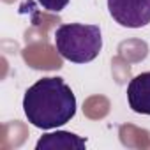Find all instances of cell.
Instances as JSON below:
<instances>
[{
	"label": "cell",
	"mask_w": 150,
	"mask_h": 150,
	"mask_svg": "<svg viewBox=\"0 0 150 150\" xmlns=\"http://www.w3.org/2000/svg\"><path fill=\"white\" fill-rule=\"evenodd\" d=\"M23 111L34 127L57 129L76 115V97L62 78H42L25 92Z\"/></svg>",
	"instance_id": "obj_1"
},
{
	"label": "cell",
	"mask_w": 150,
	"mask_h": 150,
	"mask_svg": "<svg viewBox=\"0 0 150 150\" xmlns=\"http://www.w3.org/2000/svg\"><path fill=\"white\" fill-rule=\"evenodd\" d=\"M55 46L62 58L74 64H88L103 50L99 25L65 23L55 32Z\"/></svg>",
	"instance_id": "obj_2"
},
{
	"label": "cell",
	"mask_w": 150,
	"mask_h": 150,
	"mask_svg": "<svg viewBox=\"0 0 150 150\" xmlns=\"http://www.w3.org/2000/svg\"><path fill=\"white\" fill-rule=\"evenodd\" d=\"M111 18L127 28H141L150 23V0H108Z\"/></svg>",
	"instance_id": "obj_3"
},
{
	"label": "cell",
	"mask_w": 150,
	"mask_h": 150,
	"mask_svg": "<svg viewBox=\"0 0 150 150\" xmlns=\"http://www.w3.org/2000/svg\"><path fill=\"white\" fill-rule=\"evenodd\" d=\"M127 101L132 111L150 115V71L138 74L129 81Z\"/></svg>",
	"instance_id": "obj_4"
},
{
	"label": "cell",
	"mask_w": 150,
	"mask_h": 150,
	"mask_svg": "<svg viewBox=\"0 0 150 150\" xmlns=\"http://www.w3.org/2000/svg\"><path fill=\"white\" fill-rule=\"evenodd\" d=\"M87 141L69 131L48 132L39 138L35 150H85Z\"/></svg>",
	"instance_id": "obj_5"
},
{
	"label": "cell",
	"mask_w": 150,
	"mask_h": 150,
	"mask_svg": "<svg viewBox=\"0 0 150 150\" xmlns=\"http://www.w3.org/2000/svg\"><path fill=\"white\" fill-rule=\"evenodd\" d=\"M42 6V9L51 11V13H60L62 9H65V6L69 4V0H37Z\"/></svg>",
	"instance_id": "obj_6"
}]
</instances>
